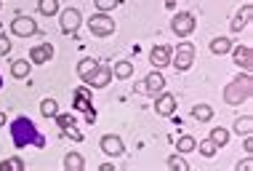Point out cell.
<instances>
[{"label":"cell","mask_w":253,"mask_h":171,"mask_svg":"<svg viewBox=\"0 0 253 171\" xmlns=\"http://www.w3.org/2000/svg\"><path fill=\"white\" fill-rule=\"evenodd\" d=\"M11 139L16 147H45V136L35 128V123H32L30 118H16L11 123Z\"/></svg>","instance_id":"1"},{"label":"cell","mask_w":253,"mask_h":171,"mask_svg":"<svg viewBox=\"0 0 253 171\" xmlns=\"http://www.w3.org/2000/svg\"><path fill=\"white\" fill-rule=\"evenodd\" d=\"M251 94H253V78L248 72H243L224 88V102L227 105H240V102L251 99Z\"/></svg>","instance_id":"2"},{"label":"cell","mask_w":253,"mask_h":171,"mask_svg":"<svg viewBox=\"0 0 253 171\" xmlns=\"http://www.w3.org/2000/svg\"><path fill=\"white\" fill-rule=\"evenodd\" d=\"M88 30H91V35L96 38H109L115 30H118V24L112 22V16H107V13H93L91 19H88Z\"/></svg>","instance_id":"3"},{"label":"cell","mask_w":253,"mask_h":171,"mask_svg":"<svg viewBox=\"0 0 253 171\" xmlns=\"http://www.w3.org/2000/svg\"><path fill=\"white\" fill-rule=\"evenodd\" d=\"M170 64L179 72L189 70V67L195 64V46L192 43H179L176 46V54H170Z\"/></svg>","instance_id":"4"},{"label":"cell","mask_w":253,"mask_h":171,"mask_svg":"<svg viewBox=\"0 0 253 171\" xmlns=\"http://www.w3.org/2000/svg\"><path fill=\"white\" fill-rule=\"evenodd\" d=\"M195 27H197V19L189 11H179L173 16V22H170V30H173V35H179V38H189L195 32Z\"/></svg>","instance_id":"5"},{"label":"cell","mask_w":253,"mask_h":171,"mask_svg":"<svg viewBox=\"0 0 253 171\" xmlns=\"http://www.w3.org/2000/svg\"><path fill=\"white\" fill-rule=\"evenodd\" d=\"M11 32L13 35H19V38H30V35H35L38 32V22L32 16H13V22H11Z\"/></svg>","instance_id":"6"},{"label":"cell","mask_w":253,"mask_h":171,"mask_svg":"<svg viewBox=\"0 0 253 171\" xmlns=\"http://www.w3.org/2000/svg\"><path fill=\"white\" fill-rule=\"evenodd\" d=\"M80 22H83V19H80L78 8H64L59 13V24H61V32H64V35H75L78 27H80Z\"/></svg>","instance_id":"7"},{"label":"cell","mask_w":253,"mask_h":171,"mask_svg":"<svg viewBox=\"0 0 253 171\" xmlns=\"http://www.w3.org/2000/svg\"><path fill=\"white\" fill-rule=\"evenodd\" d=\"M99 147H101V153H104V155H109V158H118V155L126 153L123 139H120V136H115V134H104V136H101Z\"/></svg>","instance_id":"8"},{"label":"cell","mask_w":253,"mask_h":171,"mask_svg":"<svg viewBox=\"0 0 253 171\" xmlns=\"http://www.w3.org/2000/svg\"><path fill=\"white\" fill-rule=\"evenodd\" d=\"M109 80H112V67L109 64H96V70L85 78V83L91 88H104Z\"/></svg>","instance_id":"9"},{"label":"cell","mask_w":253,"mask_h":171,"mask_svg":"<svg viewBox=\"0 0 253 171\" xmlns=\"http://www.w3.org/2000/svg\"><path fill=\"white\" fill-rule=\"evenodd\" d=\"M170 54H173V49H170V46H163V43L149 51V61L155 64V70H163V67L170 64Z\"/></svg>","instance_id":"10"},{"label":"cell","mask_w":253,"mask_h":171,"mask_svg":"<svg viewBox=\"0 0 253 171\" xmlns=\"http://www.w3.org/2000/svg\"><path fill=\"white\" fill-rule=\"evenodd\" d=\"M53 59V46L51 43H40V46H32L30 49V61L32 64H48Z\"/></svg>","instance_id":"11"},{"label":"cell","mask_w":253,"mask_h":171,"mask_svg":"<svg viewBox=\"0 0 253 171\" xmlns=\"http://www.w3.org/2000/svg\"><path fill=\"white\" fill-rule=\"evenodd\" d=\"M72 107L80 113H88L93 110V102H91V91H88L85 86H78L75 88V97H72Z\"/></svg>","instance_id":"12"},{"label":"cell","mask_w":253,"mask_h":171,"mask_svg":"<svg viewBox=\"0 0 253 171\" xmlns=\"http://www.w3.org/2000/svg\"><path fill=\"white\" fill-rule=\"evenodd\" d=\"M155 110H157V115H163V118L173 115L176 113V97L173 94H163L160 91V97L155 99Z\"/></svg>","instance_id":"13"},{"label":"cell","mask_w":253,"mask_h":171,"mask_svg":"<svg viewBox=\"0 0 253 171\" xmlns=\"http://www.w3.org/2000/svg\"><path fill=\"white\" fill-rule=\"evenodd\" d=\"M141 86H144V94H152V97H155V94H160L163 88H166V78H163L160 70H155V72L147 75Z\"/></svg>","instance_id":"14"},{"label":"cell","mask_w":253,"mask_h":171,"mask_svg":"<svg viewBox=\"0 0 253 171\" xmlns=\"http://www.w3.org/2000/svg\"><path fill=\"white\" fill-rule=\"evenodd\" d=\"M232 54H235V64L245 67V70H251V67H253V51H251V46H232Z\"/></svg>","instance_id":"15"},{"label":"cell","mask_w":253,"mask_h":171,"mask_svg":"<svg viewBox=\"0 0 253 171\" xmlns=\"http://www.w3.org/2000/svg\"><path fill=\"white\" fill-rule=\"evenodd\" d=\"M251 19H253V5H251V3H245V5H243V11L237 13V19H235V22H232V30H235V32L245 30Z\"/></svg>","instance_id":"16"},{"label":"cell","mask_w":253,"mask_h":171,"mask_svg":"<svg viewBox=\"0 0 253 171\" xmlns=\"http://www.w3.org/2000/svg\"><path fill=\"white\" fill-rule=\"evenodd\" d=\"M30 72H32V61H27V59H16L11 64V75L16 80H24V78H30Z\"/></svg>","instance_id":"17"},{"label":"cell","mask_w":253,"mask_h":171,"mask_svg":"<svg viewBox=\"0 0 253 171\" xmlns=\"http://www.w3.org/2000/svg\"><path fill=\"white\" fill-rule=\"evenodd\" d=\"M56 123H59V128H61V131H64V134H72V139H80V134L78 131H75V118H72V115H56Z\"/></svg>","instance_id":"18"},{"label":"cell","mask_w":253,"mask_h":171,"mask_svg":"<svg viewBox=\"0 0 253 171\" xmlns=\"http://www.w3.org/2000/svg\"><path fill=\"white\" fill-rule=\"evenodd\" d=\"M64 169L67 171H83L85 169V161L80 153H67L64 155Z\"/></svg>","instance_id":"19"},{"label":"cell","mask_w":253,"mask_h":171,"mask_svg":"<svg viewBox=\"0 0 253 171\" xmlns=\"http://www.w3.org/2000/svg\"><path fill=\"white\" fill-rule=\"evenodd\" d=\"M195 150H197L195 136H189V134L179 136V142H176V153H179V155H187V153H195Z\"/></svg>","instance_id":"20"},{"label":"cell","mask_w":253,"mask_h":171,"mask_svg":"<svg viewBox=\"0 0 253 171\" xmlns=\"http://www.w3.org/2000/svg\"><path fill=\"white\" fill-rule=\"evenodd\" d=\"M211 51H213L216 57H224V54L232 51V40L229 38H213L211 40Z\"/></svg>","instance_id":"21"},{"label":"cell","mask_w":253,"mask_h":171,"mask_svg":"<svg viewBox=\"0 0 253 171\" xmlns=\"http://www.w3.org/2000/svg\"><path fill=\"white\" fill-rule=\"evenodd\" d=\"M192 118H195L197 123H208L211 118H213V107H211V105H197V107H192Z\"/></svg>","instance_id":"22"},{"label":"cell","mask_w":253,"mask_h":171,"mask_svg":"<svg viewBox=\"0 0 253 171\" xmlns=\"http://www.w3.org/2000/svg\"><path fill=\"white\" fill-rule=\"evenodd\" d=\"M112 75H115V78H120V80L131 78V75H133V64H131V61L123 59V61H118V64L112 67Z\"/></svg>","instance_id":"23"},{"label":"cell","mask_w":253,"mask_h":171,"mask_svg":"<svg viewBox=\"0 0 253 171\" xmlns=\"http://www.w3.org/2000/svg\"><path fill=\"white\" fill-rule=\"evenodd\" d=\"M40 113H43V118H56V115H59L56 99H43V102H40Z\"/></svg>","instance_id":"24"},{"label":"cell","mask_w":253,"mask_h":171,"mask_svg":"<svg viewBox=\"0 0 253 171\" xmlns=\"http://www.w3.org/2000/svg\"><path fill=\"white\" fill-rule=\"evenodd\" d=\"M208 139L213 142L216 147H224V145L229 142V131H227V128H221V126H218V128H213V131H211Z\"/></svg>","instance_id":"25"},{"label":"cell","mask_w":253,"mask_h":171,"mask_svg":"<svg viewBox=\"0 0 253 171\" xmlns=\"http://www.w3.org/2000/svg\"><path fill=\"white\" fill-rule=\"evenodd\" d=\"M38 11L43 16H53V13H59V0H38Z\"/></svg>","instance_id":"26"},{"label":"cell","mask_w":253,"mask_h":171,"mask_svg":"<svg viewBox=\"0 0 253 171\" xmlns=\"http://www.w3.org/2000/svg\"><path fill=\"white\" fill-rule=\"evenodd\" d=\"M235 131L243 134V136H248L253 131V118H251V115H243V118L235 120Z\"/></svg>","instance_id":"27"},{"label":"cell","mask_w":253,"mask_h":171,"mask_svg":"<svg viewBox=\"0 0 253 171\" xmlns=\"http://www.w3.org/2000/svg\"><path fill=\"white\" fill-rule=\"evenodd\" d=\"M96 64H99L96 59H83V61L78 64V78H80V80H85L88 75H91L93 70H96Z\"/></svg>","instance_id":"28"},{"label":"cell","mask_w":253,"mask_h":171,"mask_svg":"<svg viewBox=\"0 0 253 171\" xmlns=\"http://www.w3.org/2000/svg\"><path fill=\"white\" fill-rule=\"evenodd\" d=\"M0 171H24V161L22 158H5V161H0Z\"/></svg>","instance_id":"29"},{"label":"cell","mask_w":253,"mask_h":171,"mask_svg":"<svg viewBox=\"0 0 253 171\" xmlns=\"http://www.w3.org/2000/svg\"><path fill=\"white\" fill-rule=\"evenodd\" d=\"M168 169H173V171H189V163L181 158V155H170L168 158Z\"/></svg>","instance_id":"30"},{"label":"cell","mask_w":253,"mask_h":171,"mask_svg":"<svg viewBox=\"0 0 253 171\" xmlns=\"http://www.w3.org/2000/svg\"><path fill=\"white\" fill-rule=\"evenodd\" d=\"M197 150H200V155H205V158H213L218 147H216L211 139H205V142H200V145H197Z\"/></svg>","instance_id":"31"},{"label":"cell","mask_w":253,"mask_h":171,"mask_svg":"<svg viewBox=\"0 0 253 171\" xmlns=\"http://www.w3.org/2000/svg\"><path fill=\"white\" fill-rule=\"evenodd\" d=\"M93 3H96V8H99L101 13H107V11L118 8V5H120V0H93Z\"/></svg>","instance_id":"32"},{"label":"cell","mask_w":253,"mask_h":171,"mask_svg":"<svg viewBox=\"0 0 253 171\" xmlns=\"http://www.w3.org/2000/svg\"><path fill=\"white\" fill-rule=\"evenodd\" d=\"M8 51H11V38L3 32V35H0V57H5Z\"/></svg>","instance_id":"33"},{"label":"cell","mask_w":253,"mask_h":171,"mask_svg":"<svg viewBox=\"0 0 253 171\" xmlns=\"http://www.w3.org/2000/svg\"><path fill=\"white\" fill-rule=\"evenodd\" d=\"M243 150H245V153H248V155L253 153V139H251V134L245 136V145H243Z\"/></svg>","instance_id":"34"},{"label":"cell","mask_w":253,"mask_h":171,"mask_svg":"<svg viewBox=\"0 0 253 171\" xmlns=\"http://www.w3.org/2000/svg\"><path fill=\"white\" fill-rule=\"evenodd\" d=\"M251 166H253V161H251V158H245L243 163H237V171H248Z\"/></svg>","instance_id":"35"},{"label":"cell","mask_w":253,"mask_h":171,"mask_svg":"<svg viewBox=\"0 0 253 171\" xmlns=\"http://www.w3.org/2000/svg\"><path fill=\"white\" fill-rule=\"evenodd\" d=\"M99 171H115V166H112V163H101Z\"/></svg>","instance_id":"36"},{"label":"cell","mask_w":253,"mask_h":171,"mask_svg":"<svg viewBox=\"0 0 253 171\" xmlns=\"http://www.w3.org/2000/svg\"><path fill=\"white\" fill-rule=\"evenodd\" d=\"M0 126H5V113H0Z\"/></svg>","instance_id":"37"},{"label":"cell","mask_w":253,"mask_h":171,"mask_svg":"<svg viewBox=\"0 0 253 171\" xmlns=\"http://www.w3.org/2000/svg\"><path fill=\"white\" fill-rule=\"evenodd\" d=\"M166 5H168V8H173V5H176V0H166Z\"/></svg>","instance_id":"38"},{"label":"cell","mask_w":253,"mask_h":171,"mask_svg":"<svg viewBox=\"0 0 253 171\" xmlns=\"http://www.w3.org/2000/svg\"><path fill=\"white\" fill-rule=\"evenodd\" d=\"M0 88H3V78H0Z\"/></svg>","instance_id":"39"},{"label":"cell","mask_w":253,"mask_h":171,"mask_svg":"<svg viewBox=\"0 0 253 171\" xmlns=\"http://www.w3.org/2000/svg\"><path fill=\"white\" fill-rule=\"evenodd\" d=\"M0 5H3V0H0Z\"/></svg>","instance_id":"40"}]
</instances>
